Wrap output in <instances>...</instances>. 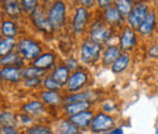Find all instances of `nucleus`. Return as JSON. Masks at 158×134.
I'll return each mask as SVG.
<instances>
[{"mask_svg": "<svg viewBox=\"0 0 158 134\" xmlns=\"http://www.w3.org/2000/svg\"><path fill=\"white\" fill-rule=\"evenodd\" d=\"M46 9L48 19L55 34L68 31L71 19V2L68 0H41Z\"/></svg>", "mask_w": 158, "mask_h": 134, "instance_id": "1", "label": "nucleus"}, {"mask_svg": "<svg viewBox=\"0 0 158 134\" xmlns=\"http://www.w3.org/2000/svg\"><path fill=\"white\" fill-rule=\"evenodd\" d=\"M95 11H91L83 6H73L71 11V19H69V26L68 32L72 37L76 39L85 38L88 28L94 19Z\"/></svg>", "mask_w": 158, "mask_h": 134, "instance_id": "2", "label": "nucleus"}, {"mask_svg": "<svg viewBox=\"0 0 158 134\" xmlns=\"http://www.w3.org/2000/svg\"><path fill=\"white\" fill-rule=\"evenodd\" d=\"M117 36H118V33H116L110 26H107L105 23V21L102 19L101 15H100L99 10H95L94 19L88 28L85 37L93 41L99 43V44L107 45V44H111L112 38H117Z\"/></svg>", "mask_w": 158, "mask_h": 134, "instance_id": "3", "label": "nucleus"}, {"mask_svg": "<svg viewBox=\"0 0 158 134\" xmlns=\"http://www.w3.org/2000/svg\"><path fill=\"white\" fill-rule=\"evenodd\" d=\"M103 48H105V45L99 44L96 41H93L86 37L78 40L77 56H78L80 63L84 67H90V66H95L96 63L101 62Z\"/></svg>", "mask_w": 158, "mask_h": 134, "instance_id": "4", "label": "nucleus"}, {"mask_svg": "<svg viewBox=\"0 0 158 134\" xmlns=\"http://www.w3.org/2000/svg\"><path fill=\"white\" fill-rule=\"evenodd\" d=\"M45 51L44 43L34 36L23 34L17 39L16 53L23 58L27 63H32Z\"/></svg>", "mask_w": 158, "mask_h": 134, "instance_id": "5", "label": "nucleus"}, {"mask_svg": "<svg viewBox=\"0 0 158 134\" xmlns=\"http://www.w3.org/2000/svg\"><path fill=\"white\" fill-rule=\"evenodd\" d=\"M91 82V75L88 70V67H79L78 70L73 71L71 77L63 89L64 94H74L79 92H84L88 89L89 84Z\"/></svg>", "mask_w": 158, "mask_h": 134, "instance_id": "6", "label": "nucleus"}, {"mask_svg": "<svg viewBox=\"0 0 158 134\" xmlns=\"http://www.w3.org/2000/svg\"><path fill=\"white\" fill-rule=\"evenodd\" d=\"M27 19H28L31 27H33L37 33H39L41 36H45V37H54L55 36V33L51 28V24L49 22V19H48L46 9L43 5H40L34 12H32L27 17Z\"/></svg>", "mask_w": 158, "mask_h": 134, "instance_id": "7", "label": "nucleus"}, {"mask_svg": "<svg viewBox=\"0 0 158 134\" xmlns=\"http://www.w3.org/2000/svg\"><path fill=\"white\" fill-rule=\"evenodd\" d=\"M140 36L138 32L127 24L118 32L117 36V44L123 53H130L133 54L140 45Z\"/></svg>", "mask_w": 158, "mask_h": 134, "instance_id": "8", "label": "nucleus"}, {"mask_svg": "<svg viewBox=\"0 0 158 134\" xmlns=\"http://www.w3.org/2000/svg\"><path fill=\"white\" fill-rule=\"evenodd\" d=\"M117 127V118L114 115L106 114L101 110L95 112V116L91 121L89 132L91 134H105Z\"/></svg>", "mask_w": 158, "mask_h": 134, "instance_id": "9", "label": "nucleus"}, {"mask_svg": "<svg viewBox=\"0 0 158 134\" xmlns=\"http://www.w3.org/2000/svg\"><path fill=\"white\" fill-rule=\"evenodd\" d=\"M19 110L21 112H24L31 117H33L37 122H43L50 115V110L48 109V106L38 97H34V99H31V100L22 102Z\"/></svg>", "mask_w": 158, "mask_h": 134, "instance_id": "10", "label": "nucleus"}, {"mask_svg": "<svg viewBox=\"0 0 158 134\" xmlns=\"http://www.w3.org/2000/svg\"><path fill=\"white\" fill-rule=\"evenodd\" d=\"M151 9H152V5L150 4L148 0H141V1L135 2L133 10L125 17L127 26L136 31L140 27V24L142 23V21L146 19V16H147V14L150 12Z\"/></svg>", "mask_w": 158, "mask_h": 134, "instance_id": "11", "label": "nucleus"}, {"mask_svg": "<svg viewBox=\"0 0 158 134\" xmlns=\"http://www.w3.org/2000/svg\"><path fill=\"white\" fill-rule=\"evenodd\" d=\"M37 97L48 106V109L50 110V116H52L51 114L54 112H60L61 115V107L63 105V97H64L63 92H51V90L40 89L39 92H37Z\"/></svg>", "mask_w": 158, "mask_h": 134, "instance_id": "12", "label": "nucleus"}, {"mask_svg": "<svg viewBox=\"0 0 158 134\" xmlns=\"http://www.w3.org/2000/svg\"><path fill=\"white\" fill-rule=\"evenodd\" d=\"M100 15H101L102 19L105 21V23L107 26H110L116 33H118L119 31L127 24L125 17L119 12L118 9L114 5L100 11Z\"/></svg>", "mask_w": 158, "mask_h": 134, "instance_id": "13", "label": "nucleus"}, {"mask_svg": "<svg viewBox=\"0 0 158 134\" xmlns=\"http://www.w3.org/2000/svg\"><path fill=\"white\" fill-rule=\"evenodd\" d=\"M158 29V17L156 9L152 7L150 10V12L147 14L146 19L142 21V23L140 24L136 32L140 36L141 39H151L153 37V34L156 33V31Z\"/></svg>", "mask_w": 158, "mask_h": 134, "instance_id": "14", "label": "nucleus"}, {"mask_svg": "<svg viewBox=\"0 0 158 134\" xmlns=\"http://www.w3.org/2000/svg\"><path fill=\"white\" fill-rule=\"evenodd\" d=\"M61 60L62 58H60L59 54L55 50H52V49H45V51L35 61H33L32 63L34 66L41 68V70L46 71L48 73H50L61 62Z\"/></svg>", "mask_w": 158, "mask_h": 134, "instance_id": "15", "label": "nucleus"}, {"mask_svg": "<svg viewBox=\"0 0 158 134\" xmlns=\"http://www.w3.org/2000/svg\"><path fill=\"white\" fill-rule=\"evenodd\" d=\"M0 34L1 38H16L19 39L24 33L22 32L21 21H16L7 17H2L0 23Z\"/></svg>", "mask_w": 158, "mask_h": 134, "instance_id": "16", "label": "nucleus"}, {"mask_svg": "<svg viewBox=\"0 0 158 134\" xmlns=\"http://www.w3.org/2000/svg\"><path fill=\"white\" fill-rule=\"evenodd\" d=\"M1 12L4 17L22 21L26 17L21 0H1Z\"/></svg>", "mask_w": 158, "mask_h": 134, "instance_id": "17", "label": "nucleus"}, {"mask_svg": "<svg viewBox=\"0 0 158 134\" xmlns=\"http://www.w3.org/2000/svg\"><path fill=\"white\" fill-rule=\"evenodd\" d=\"M122 53L123 51L120 50V48L118 46L117 43H111V44L105 45L100 65L105 68H111L112 65L114 63V61L122 55Z\"/></svg>", "mask_w": 158, "mask_h": 134, "instance_id": "18", "label": "nucleus"}, {"mask_svg": "<svg viewBox=\"0 0 158 134\" xmlns=\"http://www.w3.org/2000/svg\"><path fill=\"white\" fill-rule=\"evenodd\" d=\"M0 78L4 83L15 85L21 84L23 80L22 77V68L16 66H2L0 68Z\"/></svg>", "mask_w": 158, "mask_h": 134, "instance_id": "19", "label": "nucleus"}, {"mask_svg": "<svg viewBox=\"0 0 158 134\" xmlns=\"http://www.w3.org/2000/svg\"><path fill=\"white\" fill-rule=\"evenodd\" d=\"M95 110L94 109H90V110H86V111H83L80 114H77L74 116H71L68 117L71 119V122L78 128L79 131H84V132H89L90 129V126H91V121L95 116Z\"/></svg>", "mask_w": 158, "mask_h": 134, "instance_id": "20", "label": "nucleus"}, {"mask_svg": "<svg viewBox=\"0 0 158 134\" xmlns=\"http://www.w3.org/2000/svg\"><path fill=\"white\" fill-rule=\"evenodd\" d=\"M51 126L55 134H76L79 132V129L71 122V119L64 116L54 118Z\"/></svg>", "mask_w": 158, "mask_h": 134, "instance_id": "21", "label": "nucleus"}, {"mask_svg": "<svg viewBox=\"0 0 158 134\" xmlns=\"http://www.w3.org/2000/svg\"><path fill=\"white\" fill-rule=\"evenodd\" d=\"M94 107L93 101H78V102H69V104H63L61 107V115L64 117H71L77 114H80L83 111L90 110Z\"/></svg>", "mask_w": 158, "mask_h": 134, "instance_id": "22", "label": "nucleus"}, {"mask_svg": "<svg viewBox=\"0 0 158 134\" xmlns=\"http://www.w3.org/2000/svg\"><path fill=\"white\" fill-rule=\"evenodd\" d=\"M71 73H72V71L62 62V60H61V62H60L59 65L49 73L50 76L52 77L57 83H59L60 85L64 89V87H66V84H67V82H68V79H69V77H71Z\"/></svg>", "mask_w": 158, "mask_h": 134, "instance_id": "23", "label": "nucleus"}, {"mask_svg": "<svg viewBox=\"0 0 158 134\" xmlns=\"http://www.w3.org/2000/svg\"><path fill=\"white\" fill-rule=\"evenodd\" d=\"M131 61H133V55L130 53H122V55L114 61V63L112 65V67L110 70L116 76L123 75L130 67Z\"/></svg>", "mask_w": 158, "mask_h": 134, "instance_id": "24", "label": "nucleus"}, {"mask_svg": "<svg viewBox=\"0 0 158 134\" xmlns=\"http://www.w3.org/2000/svg\"><path fill=\"white\" fill-rule=\"evenodd\" d=\"M24 134H55L52 126L46 123V122H35L34 124H32L31 127L26 128L23 131Z\"/></svg>", "mask_w": 158, "mask_h": 134, "instance_id": "25", "label": "nucleus"}, {"mask_svg": "<svg viewBox=\"0 0 158 134\" xmlns=\"http://www.w3.org/2000/svg\"><path fill=\"white\" fill-rule=\"evenodd\" d=\"M0 63H1V67L2 66H16V67L23 68L27 66V62L21 58L16 51H14L4 58H0Z\"/></svg>", "mask_w": 158, "mask_h": 134, "instance_id": "26", "label": "nucleus"}, {"mask_svg": "<svg viewBox=\"0 0 158 134\" xmlns=\"http://www.w3.org/2000/svg\"><path fill=\"white\" fill-rule=\"evenodd\" d=\"M49 73L39 67L34 66L33 63H27L26 67L22 68V77L23 79H29V78H45Z\"/></svg>", "mask_w": 158, "mask_h": 134, "instance_id": "27", "label": "nucleus"}, {"mask_svg": "<svg viewBox=\"0 0 158 134\" xmlns=\"http://www.w3.org/2000/svg\"><path fill=\"white\" fill-rule=\"evenodd\" d=\"M17 48L16 38H1L0 39V58H4L14 51Z\"/></svg>", "mask_w": 158, "mask_h": 134, "instance_id": "28", "label": "nucleus"}, {"mask_svg": "<svg viewBox=\"0 0 158 134\" xmlns=\"http://www.w3.org/2000/svg\"><path fill=\"white\" fill-rule=\"evenodd\" d=\"M16 122H17V127L20 128L22 132H23L26 128L31 127V126H32V124H34L37 121H35L33 117H31L29 115H27V114L21 112V111H20V112H17Z\"/></svg>", "mask_w": 158, "mask_h": 134, "instance_id": "29", "label": "nucleus"}, {"mask_svg": "<svg viewBox=\"0 0 158 134\" xmlns=\"http://www.w3.org/2000/svg\"><path fill=\"white\" fill-rule=\"evenodd\" d=\"M16 117H17L16 112L10 111V110H2L0 114V123L1 126H16L17 127Z\"/></svg>", "mask_w": 158, "mask_h": 134, "instance_id": "30", "label": "nucleus"}, {"mask_svg": "<svg viewBox=\"0 0 158 134\" xmlns=\"http://www.w3.org/2000/svg\"><path fill=\"white\" fill-rule=\"evenodd\" d=\"M43 79H44V78H29V79H23L22 83H21V85H22L24 89L39 92L40 89H43Z\"/></svg>", "mask_w": 158, "mask_h": 134, "instance_id": "31", "label": "nucleus"}, {"mask_svg": "<svg viewBox=\"0 0 158 134\" xmlns=\"http://www.w3.org/2000/svg\"><path fill=\"white\" fill-rule=\"evenodd\" d=\"M134 4H135V2L131 1V0H116L114 6L118 9V11L124 16V17H127V16L130 14V11L133 10Z\"/></svg>", "mask_w": 158, "mask_h": 134, "instance_id": "32", "label": "nucleus"}, {"mask_svg": "<svg viewBox=\"0 0 158 134\" xmlns=\"http://www.w3.org/2000/svg\"><path fill=\"white\" fill-rule=\"evenodd\" d=\"M21 4H22V9L26 17H28L41 5V0H21Z\"/></svg>", "mask_w": 158, "mask_h": 134, "instance_id": "33", "label": "nucleus"}, {"mask_svg": "<svg viewBox=\"0 0 158 134\" xmlns=\"http://www.w3.org/2000/svg\"><path fill=\"white\" fill-rule=\"evenodd\" d=\"M43 89L51 92H63V88L50 75H48L43 79Z\"/></svg>", "mask_w": 158, "mask_h": 134, "instance_id": "34", "label": "nucleus"}, {"mask_svg": "<svg viewBox=\"0 0 158 134\" xmlns=\"http://www.w3.org/2000/svg\"><path fill=\"white\" fill-rule=\"evenodd\" d=\"M62 62L73 72V71H76V70H78L79 67H81L80 65V61H79V58L77 55H68V56H66L64 58H62Z\"/></svg>", "mask_w": 158, "mask_h": 134, "instance_id": "35", "label": "nucleus"}, {"mask_svg": "<svg viewBox=\"0 0 158 134\" xmlns=\"http://www.w3.org/2000/svg\"><path fill=\"white\" fill-rule=\"evenodd\" d=\"M99 110L103 111V112H106V114L113 115V114L117 112V110H118V105H117L114 101H112V100H106V101L101 102V106H100Z\"/></svg>", "mask_w": 158, "mask_h": 134, "instance_id": "36", "label": "nucleus"}, {"mask_svg": "<svg viewBox=\"0 0 158 134\" xmlns=\"http://www.w3.org/2000/svg\"><path fill=\"white\" fill-rule=\"evenodd\" d=\"M71 5L73 6H83L91 11L96 10V0H72Z\"/></svg>", "mask_w": 158, "mask_h": 134, "instance_id": "37", "label": "nucleus"}, {"mask_svg": "<svg viewBox=\"0 0 158 134\" xmlns=\"http://www.w3.org/2000/svg\"><path fill=\"white\" fill-rule=\"evenodd\" d=\"M146 56L151 60H158V43H152L147 46Z\"/></svg>", "mask_w": 158, "mask_h": 134, "instance_id": "38", "label": "nucleus"}, {"mask_svg": "<svg viewBox=\"0 0 158 134\" xmlns=\"http://www.w3.org/2000/svg\"><path fill=\"white\" fill-rule=\"evenodd\" d=\"M23 132L16 126H1L0 134H22Z\"/></svg>", "mask_w": 158, "mask_h": 134, "instance_id": "39", "label": "nucleus"}, {"mask_svg": "<svg viewBox=\"0 0 158 134\" xmlns=\"http://www.w3.org/2000/svg\"><path fill=\"white\" fill-rule=\"evenodd\" d=\"M116 0H96V10L102 11L110 6H113Z\"/></svg>", "mask_w": 158, "mask_h": 134, "instance_id": "40", "label": "nucleus"}, {"mask_svg": "<svg viewBox=\"0 0 158 134\" xmlns=\"http://www.w3.org/2000/svg\"><path fill=\"white\" fill-rule=\"evenodd\" d=\"M105 134H124V129H123V127L117 126V127H114L113 129H111L110 132H107Z\"/></svg>", "mask_w": 158, "mask_h": 134, "instance_id": "41", "label": "nucleus"}, {"mask_svg": "<svg viewBox=\"0 0 158 134\" xmlns=\"http://www.w3.org/2000/svg\"><path fill=\"white\" fill-rule=\"evenodd\" d=\"M76 134H89L88 132H84V131H79L78 133H76Z\"/></svg>", "mask_w": 158, "mask_h": 134, "instance_id": "42", "label": "nucleus"}, {"mask_svg": "<svg viewBox=\"0 0 158 134\" xmlns=\"http://www.w3.org/2000/svg\"><path fill=\"white\" fill-rule=\"evenodd\" d=\"M155 134H158V127L156 128V132H155Z\"/></svg>", "mask_w": 158, "mask_h": 134, "instance_id": "43", "label": "nucleus"}, {"mask_svg": "<svg viewBox=\"0 0 158 134\" xmlns=\"http://www.w3.org/2000/svg\"><path fill=\"white\" fill-rule=\"evenodd\" d=\"M131 1H134V2H138V1H141V0H131Z\"/></svg>", "mask_w": 158, "mask_h": 134, "instance_id": "44", "label": "nucleus"}, {"mask_svg": "<svg viewBox=\"0 0 158 134\" xmlns=\"http://www.w3.org/2000/svg\"><path fill=\"white\" fill-rule=\"evenodd\" d=\"M156 12H157V17H158V9H156Z\"/></svg>", "mask_w": 158, "mask_h": 134, "instance_id": "45", "label": "nucleus"}, {"mask_svg": "<svg viewBox=\"0 0 158 134\" xmlns=\"http://www.w3.org/2000/svg\"><path fill=\"white\" fill-rule=\"evenodd\" d=\"M22 134H24V133H22Z\"/></svg>", "mask_w": 158, "mask_h": 134, "instance_id": "46", "label": "nucleus"}, {"mask_svg": "<svg viewBox=\"0 0 158 134\" xmlns=\"http://www.w3.org/2000/svg\"><path fill=\"white\" fill-rule=\"evenodd\" d=\"M157 9H158V7H157Z\"/></svg>", "mask_w": 158, "mask_h": 134, "instance_id": "47", "label": "nucleus"}]
</instances>
